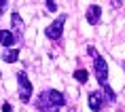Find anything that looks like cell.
I'll list each match as a JSON object with an SVG mask.
<instances>
[{
	"instance_id": "cell-1",
	"label": "cell",
	"mask_w": 125,
	"mask_h": 112,
	"mask_svg": "<svg viewBox=\"0 0 125 112\" xmlns=\"http://www.w3.org/2000/svg\"><path fill=\"white\" fill-rule=\"evenodd\" d=\"M89 55L93 57V70H95L100 87H102L104 93H106V99H108V102H117V95H115V91H112L110 85H108V64H106V59L93 49V47H89Z\"/></svg>"
},
{
	"instance_id": "cell-2",
	"label": "cell",
	"mask_w": 125,
	"mask_h": 112,
	"mask_svg": "<svg viewBox=\"0 0 125 112\" xmlns=\"http://www.w3.org/2000/svg\"><path fill=\"white\" fill-rule=\"evenodd\" d=\"M34 106L40 112H57L66 106V95L57 89H47L34 99Z\"/></svg>"
},
{
	"instance_id": "cell-3",
	"label": "cell",
	"mask_w": 125,
	"mask_h": 112,
	"mask_svg": "<svg viewBox=\"0 0 125 112\" xmlns=\"http://www.w3.org/2000/svg\"><path fill=\"white\" fill-rule=\"evenodd\" d=\"M17 85H19V99L23 102V104H28L30 99H32V83H30V78H28V74L21 70V72H17Z\"/></svg>"
},
{
	"instance_id": "cell-4",
	"label": "cell",
	"mask_w": 125,
	"mask_h": 112,
	"mask_svg": "<svg viewBox=\"0 0 125 112\" xmlns=\"http://www.w3.org/2000/svg\"><path fill=\"white\" fill-rule=\"evenodd\" d=\"M64 26H66V15H59L51 26H47V30H45L47 38L49 40H59L62 34H64Z\"/></svg>"
},
{
	"instance_id": "cell-5",
	"label": "cell",
	"mask_w": 125,
	"mask_h": 112,
	"mask_svg": "<svg viewBox=\"0 0 125 112\" xmlns=\"http://www.w3.org/2000/svg\"><path fill=\"white\" fill-rule=\"evenodd\" d=\"M87 104H89V108H91L93 112H100L102 108H104V104H106V97L102 95V91H91Z\"/></svg>"
},
{
	"instance_id": "cell-6",
	"label": "cell",
	"mask_w": 125,
	"mask_h": 112,
	"mask_svg": "<svg viewBox=\"0 0 125 112\" xmlns=\"http://www.w3.org/2000/svg\"><path fill=\"white\" fill-rule=\"evenodd\" d=\"M100 19H102V9L98 4H91V7L87 9V23L89 26H98Z\"/></svg>"
},
{
	"instance_id": "cell-7",
	"label": "cell",
	"mask_w": 125,
	"mask_h": 112,
	"mask_svg": "<svg viewBox=\"0 0 125 112\" xmlns=\"http://www.w3.org/2000/svg\"><path fill=\"white\" fill-rule=\"evenodd\" d=\"M11 26H13V36L15 34L17 36H23V19H21V15L17 11L11 15Z\"/></svg>"
},
{
	"instance_id": "cell-8",
	"label": "cell",
	"mask_w": 125,
	"mask_h": 112,
	"mask_svg": "<svg viewBox=\"0 0 125 112\" xmlns=\"http://www.w3.org/2000/svg\"><path fill=\"white\" fill-rule=\"evenodd\" d=\"M0 45L4 49H11V45H15V36L11 30H0Z\"/></svg>"
},
{
	"instance_id": "cell-9",
	"label": "cell",
	"mask_w": 125,
	"mask_h": 112,
	"mask_svg": "<svg viewBox=\"0 0 125 112\" xmlns=\"http://www.w3.org/2000/svg\"><path fill=\"white\" fill-rule=\"evenodd\" d=\"M2 59L7 61V64H15V61L19 59V49H15V47L4 49V51H2Z\"/></svg>"
},
{
	"instance_id": "cell-10",
	"label": "cell",
	"mask_w": 125,
	"mask_h": 112,
	"mask_svg": "<svg viewBox=\"0 0 125 112\" xmlns=\"http://www.w3.org/2000/svg\"><path fill=\"white\" fill-rule=\"evenodd\" d=\"M74 78L79 80V83H87L89 80V72L83 70V68H79V70H74Z\"/></svg>"
},
{
	"instance_id": "cell-11",
	"label": "cell",
	"mask_w": 125,
	"mask_h": 112,
	"mask_svg": "<svg viewBox=\"0 0 125 112\" xmlns=\"http://www.w3.org/2000/svg\"><path fill=\"white\" fill-rule=\"evenodd\" d=\"M47 9H49V11H55V9H57L55 0H47Z\"/></svg>"
},
{
	"instance_id": "cell-12",
	"label": "cell",
	"mask_w": 125,
	"mask_h": 112,
	"mask_svg": "<svg viewBox=\"0 0 125 112\" xmlns=\"http://www.w3.org/2000/svg\"><path fill=\"white\" fill-rule=\"evenodd\" d=\"M7 2H9V0H0V15L7 11Z\"/></svg>"
},
{
	"instance_id": "cell-13",
	"label": "cell",
	"mask_w": 125,
	"mask_h": 112,
	"mask_svg": "<svg viewBox=\"0 0 125 112\" xmlns=\"http://www.w3.org/2000/svg\"><path fill=\"white\" fill-rule=\"evenodd\" d=\"M2 112H13V108H11V104H4V106H2Z\"/></svg>"
},
{
	"instance_id": "cell-14",
	"label": "cell",
	"mask_w": 125,
	"mask_h": 112,
	"mask_svg": "<svg viewBox=\"0 0 125 112\" xmlns=\"http://www.w3.org/2000/svg\"><path fill=\"white\" fill-rule=\"evenodd\" d=\"M57 112H74V108H66V106H64V108H62V110H57Z\"/></svg>"
},
{
	"instance_id": "cell-15",
	"label": "cell",
	"mask_w": 125,
	"mask_h": 112,
	"mask_svg": "<svg viewBox=\"0 0 125 112\" xmlns=\"http://www.w3.org/2000/svg\"><path fill=\"white\" fill-rule=\"evenodd\" d=\"M123 68H125V61H123Z\"/></svg>"
},
{
	"instance_id": "cell-16",
	"label": "cell",
	"mask_w": 125,
	"mask_h": 112,
	"mask_svg": "<svg viewBox=\"0 0 125 112\" xmlns=\"http://www.w3.org/2000/svg\"><path fill=\"white\" fill-rule=\"evenodd\" d=\"M0 76H2V74H0Z\"/></svg>"
}]
</instances>
